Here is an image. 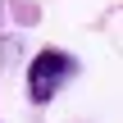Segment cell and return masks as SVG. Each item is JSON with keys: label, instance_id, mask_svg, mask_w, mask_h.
Returning a JSON list of instances; mask_svg holds the SVG:
<instances>
[{"label": "cell", "instance_id": "6da1fadb", "mask_svg": "<svg viewBox=\"0 0 123 123\" xmlns=\"http://www.w3.org/2000/svg\"><path fill=\"white\" fill-rule=\"evenodd\" d=\"M73 68H78V59H73L68 50L46 46V50L27 64V100H32V105H50V100L59 96V87L73 78Z\"/></svg>", "mask_w": 123, "mask_h": 123}]
</instances>
